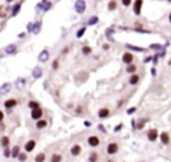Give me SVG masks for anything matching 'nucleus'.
<instances>
[{
    "instance_id": "f257e3e1",
    "label": "nucleus",
    "mask_w": 171,
    "mask_h": 162,
    "mask_svg": "<svg viewBox=\"0 0 171 162\" xmlns=\"http://www.w3.org/2000/svg\"><path fill=\"white\" fill-rule=\"evenodd\" d=\"M75 11H77V14H84L86 12V0H77L75 2Z\"/></svg>"
},
{
    "instance_id": "f03ea898",
    "label": "nucleus",
    "mask_w": 171,
    "mask_h": 162,
    "mask_svg": "<svg viewBox=\"0 0 171 162\" xmlns=\"http://www.w3.org/2000/svg\"><path fill=\"white\" fill-rule=\"evenodd\" d=\"M117 152H119V144L117 143H108V146H107V153L116 155Z\"/></svg>"
},
{
    "instance_id": "7ed1b4c3",
    "label": "nucleus",
    "mask_w": 171,
    "mask_h": 162,
    "mask_svg": "<svg viewBox=\"0 0 171 162\" xmlns=\"http://www.w3.org/2000/svg\"><path fill=\"white\" fill-rule=\"evenodd\" d=\"M42 116H44V111H42L41 107H36V108L32 110V119H33V120H39Z\"/></svg>"
},
{
    "instance_id": "20e7f679",
    "label": "nucleus",
    "mask_w": 171,
    "mask_h": 162,
    "mask_svg": "<svg viewBox=\"0 0 171 162\" xmlns=\"http://www.w3.org/2000/svg\"><path fill=\"white\" fill-rule=\"evenodd\" d=\"M87 144L90 146V147H98V146L101 144V140H99L96 135H92V137L87 138Z\"/></svg>"
},
{
    "instance_id": "39448f33",
    "label": "nucleus",
    "mask_w": 171,
    "mask_h": 162,
    "mask_svg": "<svg viewBox=\"0 0 171 162\" xmlns=\"http://www.w3.org/2000/svg\"><path fill=\"white\" fill-rule=\"evenodd\" d=\"M122 60L125 65H129V63H134V54L132 53H123L122 56Z\"/></svg>"
},
{
    "instance_id": "423d86ee",
    "label": "nucleus",
    "mask_w": 171,
    "mask_h": 162,
    "mask_svg": "<svg viewBox=\"0 0 171 162\" xmlns=\"http://www.w3.org/2000/svg\"><path fill=\"white\" fill-rule=\"evenodd\" d=\"M158 137H159V132H158V129H150L149 132H147V138H149V141H156L158 140Z\"/></svg>"
},
{
    "instance_id": "0eeeda50",
    "label": "nucleus",
    "mask_w": 171,
    "mask_h": 162,
    "mask_svg": "<svg viewBox=\"0 0 171 162\" xmlns=\"http://www.w3.org/2000/svg\"><path fill=\"white\" fill-rule=\"evenodd\" d=\"M141 8H143V0H135L134 2V14L135 15H141Z\"/></svg>"
},
{
    "instance_id": "6e6552de",
    "label": "nucleus",
    "mask_w": 171,
    "mask_h": 162,
    "mask_svg": "<svg viewBox=\"0 0 171 162\" xmlns=\"http://www.w3.org/2000/svg\"><path fill=\"white\" fill-rule=\"evenodd\" d=\"M110 108H107V107H104L101 110L98 111V116H99V119H107V117H110Z\"/></svg>"
},
{
    "instance_id": "1a4fd4ad",
    "label": "nucleus",
    "mask_w": 171,
    "mask_h": 162,
    "mask_svg": "<svg viewBox=\"0 0 171 162\" xmlns=\"http://www.w3.org/2000/svg\"><path fill=\"white\" fill-rule=\"evenodd\" d=\"M35 147H36V141H35V140H29V141L26 143V146H24V150L29 153V152L35 150Z\"/></svg>"
},
{
    "instance_id": "9d476101",
    "label": "nucleus",
    "mask_w": 171,
    "mask_h": 162,
    "mask_svg": "<svg viewBox=\"0 0 171 162\" xmlns=\"http://www.w3.org/2000/svg\"><path fill=\"white\" fill-rule=\"evenodd\" d=\"M50 59V53H48V50H44V51H41V54L38 56V60L39 62H47V60Z\"/></svg>"
},
{
    "instance_id": "9b49d317",
    "label": "nucleus",
    "mask_w": 171,
    "mask_h": 162,
    "mask_svg": "<svg viewBox=\"0 0 171 162\" xmlns=\"http://www.w3.org/2000/svg\"><path fill=\"white\" fill-rule=\"evenodd\" d=\"M11 87H12L11 83H3V84L0 86V95H6L11 90Z\"/></svg>"
},
{
    "instance_id": "f8f14e48",
    "label": "nucleus",
    "mask_w": 171,
    "mask_h": 162,
    "mask_svg": "<svg viewBox=\"0 0 171 162\" xmlns=\"http://www.w3.org/2000/svg\"><path fill=\"white\" fill-rule=\"evenodd\" d=\"M138 83H140V75H137L135 72L131 75V78H129V84L131 86H137Z\"/></svg>"
},
{
    "instance_id": "ddd939ff",
    "label": "nucleus",
    "mask_w": 171,
    "mask_h": 162,
    "mask_svg": "<svg viewBox=\"0 0 171 162\" xmlns=\"http://www.w3.org/2000/svg\"><path fill=\"white\" fill-rule=\"evenodd\" d=\"M161 143H162L164 146H167L170 143V134H168V132H162V134H161Z\"/></svg>"
},
{
    "instance_id": "4468645a",
    "label": "nucleus",
    "mask_w": 171,
    "mask_h": 162,
    "mask_svg": "<svg viewBox=\"0 0 171 162\" xmlns=\"http://www.w3.org/2000/svg\"><path fill=\"white\" fill-rule=\"evenodd\" d=\"M80 153H81V146L80 144L72 146V149H71V155H72V156H78Z\"/></svg>"
},
{
    "instance_id": "2eb2a0df",
    "label": "nucleus",
    "mask_w": 171,
    "mask_h": 162,
    "mask_svg": "<svg viewBox=\"0 0 171 162\" xmlns=\"http://www.w3.org/2000/svg\"><path fill=\"white\" fill-rule=\"evenodd\" d=\"M41 27H42V21H36V24L32 27V33L38 35L39 32H41Z\"/></svg>"
},
{
    "instance_id": "dca6fc26",
    "label": "nucleus",
    "mask_w": 171,
    "mask_h": 162,
    "mask_svg": "<svg viewBox=\"0 0 171 162\" xmlns=\"http://www.w3.org/2000/svg\"><path fill=\"white\" fill-rule=\"evenodd\" d=\"M47 125H48V123H47V120L42 119V117H41L39 120H36V128H38V129H44V128H47Z\"/></svg>"
},
{
    "instance_id": "f3484780",
    "label": "nucleus",
    "mask_w": 171,
    "mask_h": 162,
    "mask_svg": "<svg viewBox=\"0 0 171 162\" xmlns=\"http://www.w3.org/2000/svg\"><path fill=\"white\" fill-rule=\"evenodd\" d=\"M15 105H17V101H15V99H8V101L5 102V107L8 108V111H11Z\"/></svg>"
},
{
    "instance_id": "a211bd4d",
    "label": "nucleus",
    "mask_w": 171,
    "mask_h": 162,
    "mask_svg": "<svg viewBox=\"0 0 171 162\" xmlns=\"http://www.w3.org/2000/svg\"><path fill=\"white\" fill-rule=\"evenodd\" d=\"M5 53H6V54H15V53H17V45H14V44H12V45H8Z\"/></svg>"
},
{
    "instance_id": "6ab92c4d",
    "label": "nucleus",
    "mask_w": 171,
    "mask_h": 162,
    "mask_svg": "<svg viewBox=\"0 0 171 162\" xmlns=\"http://www.w3.org/2000/svg\"><path fill=\"white\" fill-rule=\"evenodd\" d=\"M32 75H33V78H41V77H42V69H41V68H35L33 72H32Z\"/></svg>"
},
{
    "instance_id": "aec40b11",
    "label": "nucleus",
    "mask_w": 171,
    "mask_h": 162,
    "mask_svg": "<svg viewBox=\"0 0 171 162\" xmlns=\"http://www.w3.org/2000/svg\"><path fill=\"white\" fill-rule=\"evenodd\" d=\"M18 155H20V147H18V146L12 147V150H11V156H12V158H17Z\"/></svg>"
},
{
    "instance_id": "412c9836",
    "label": "nucleus",
    "mask_w": 171,
    "mask_h": 162,
    "mask_svg": "<svg viewBox=\"0 0 171 162\" xmlns=\"http://www.w3.org/2000/svg\"><path fill=\"white\" fill-rule=\"evenodd\" d=\"M135 71H137V66H135L134 63H129L128 68H126V72H129V74H134Z\"/></svg>"
},
{
    "instance_id": "4be33fe9",
    "label": "nucleus",
    "mask_w": 171,
    "mask_h": 162,
    "mask_svg": "<svg viewBox=\"0 0 171 162\" xmlns=\"http://www.w3.org/2000/svg\"><path fill=\"white\" fill-rule=\"evenodd\" d=\"M117 9V2L116 0H111L110 3H108V11H116Z\"/></svg>"
},
{
    "instance_id": "5701e85b",
    "label": "nucleus",
    "mask_w": 171,
    "mask_h": 162,
    "mask_svg": "<svg viewBox=\"0 0 171 162\" xmlns=\"http://www.w3.org/2000/svg\"><path fill=\"white\" fill-rule=\"evenodd\" d=\"M20 9H21V3H18V5H15L14 8H12V17H15L18 12H20Z\"/></svg>"
},
{
    "instance_id": "b1692460",
    "label": "nucleus",
    "mask_w": 171,
    "mask_h": 162,
    "mask_svg": "<svg viewBox=\"0 0 171 162\" xmlns=\"http://www.w3.org/2000/svg\"><path fill=\"white\" fill-rule=\"evenodd\" d=\"M83 54H84V56H89V54H92V48H90L89 45H84V47H83Z\"/></svg>"
},
{
    "instance_id": "393cba45",
    "label": "nucleus",
    "mask_w": 171,
    "mask_h": 162,
    "mask_svg": "<svg viewBox=\"0 0 171 162\" xmlns=\"http://www.w3.org/2000/svg\"><path fill=\"white\" fill-rule=\"evenodd\" d=\"M98 23V17H92L89 18V21H87V26H95Z\"/></svg>"
},
{
    "instance_id": "a878e982",
    "label": "nucleus",
    "mask_w": 171,
    "mask_h": 162,
    "mask_svg": "<svg viewBox=\"0 0 171 162\" xmlns=\"http://www.w3.org/2000/svg\"><path fill=\"white\" fill-rule=\"evenodd\" d=\"M0 144L3 146V147H8V146H9V138H8V137H3V138L0 140Z\"/></svg>"
},
{
    "instance_id": "bb28decb",
    "label": "nucleus",
    "mask_w": 171,
    "mask_h": 162,
    "mask_svg": "<svg viewBox=\"0 0 171 162\" xmlns=\"http://www.w3.org/2000/svg\"><path fill=\"white\" fill-rule=\"evenodd\" d=\"M84 33H86V27H81V29L77 32V38H78V39H80V38H83Z\"/></svg>"
},
{
    "instance_id": "cd10ccee",
    "label": "nucleus",
    "mask_w": 171,
    "mask_h": 162,
    "mask_svg": "<svg viewBox=\"0 0 171 162\" xmlns=\"http://www.w3.org/2000/svg\"><path fill=\"white\" fill-rule=\"evenodd\" d=\"M36 107H39V104L36 102V101H30V102H29V108H30V110H33Z\"/></svg>"
},
{
    "instance_id": "c85d7f7f",
    "label": "nucleus",
    "mask_w": 171,
    "mask_h": 162,
    "mask_svg": "<svg viewBox=\"0 0 171 162\" xmlns=\"http://www.w3.org/2000/svg\"><path fill=\"white\" fill-rule=\"evenodd\" d=\"M51 161H53V162L62 161V156H60V155H53V156H51Z\"/></svg>"
},
{
    "instance_id": "c756f323",
    "label": "nucleus",
    "mask_w": 171,
    "mask_h": 162,
    "mask_svg": "<svg viewBox=\"0 0 171 162\" xmlns=\"http://www.w3.org/2000/svg\"><path fill=\"white\" fill-rule=\"evenodd\" d=\"M128 48L129 50H134V51H135V50H137V51H144V48H140V47H132V45H128Z\"/></svg>"
},
{
    "instance_id": "7c9ffc66",
    "label": "nucleus",
    "mask_w": 171,
    "mask_h": 162,
    "mask_svg": "<svg viewBox=\"0 0 171 162\" xmlns=\"http://www.w3.org/2000/svg\"><path fill=\"white\" fill-rule=\"evenodd\" d=\"M120 2H122V5H123V6H125V8H128L129 5H131V3H132V0H120Z\"/></svg>"
},
{
    "instance_id": "2f4dec72",
    "label": "nucleus",
    "mask_w": 171,
    "mask_h": 162,
    "mask_svg": "<svg viewBox=\"0 0 171 162\" xmlns=\"http://www.w3.org/2000/svg\"><path fill=\"white\" fill-rule=\"evenodd\" d=\"M44 159H45V155H44V153H39L38 156H36V161H38V162H42Z\"/></svg>"
},
{
    "instance_id": "473e14b6",
    "label": "nucleus",
    "mask_w": 171,
    "mask_h": 162,
    "mask_svg": "<svg viewBox=\"0 0 171 162\" xmlns=\"http://www.w3.org/2000/svg\"><path fill=\"white\" fill-rule=\"evenodd\" d=\"M17 158H18V161H26V159H27V156L24 153H20Z\"/></svg>"
},
{
    "instance_id": "72a5a7b5",
    "label": "nucleus",
    "mask_w": 171,
    "mask_h": 162,
    "mask_svg": "<svg viewBox=\"0 0 171 162\" xmlns=\"http://www.w3.org/2000/svg\"><path fill=\"white\" fill-rule=\"evenodd\" d=\"M26 86V80L23 78V80H18V87H24Z\"/></svg>"
},
{
    "instance_id": "f704fd0d",
    "label": "nucleus",
    "mask_w": 171,
    "mask_h": 162,
    "mask_svg": "<svg viewBox=\"0 0 171 162\" xmlns=\"http://www.w3.org/2000/svg\"><path fill=\"white\" fill-rule=\"evenodd\" d=\"M89 161H98V153H92V156L89 158Z\"/></svg>"
},
{
    "instance_id": "c9c22d12",
    "label": "nucleus",
    "mask_w": 171,
    "mask_h": 162,
    "mask_svg": "<svg viewBox=\"0 0 171 162\" xmlns=\"http://www.w3.org/2000/svg\"><path fill=\"white\" fill-rule=\"evenodd\" d=\"M3 155H5V158H9V156H11V150H9L8 147H5V153Z\"/></svg>"
},
{
    "instance_id": "e433bc0d",
    "label": "nucleus",
    "mask_w": 171,
    "mask_h": 162,
    "mask_svg": "<svg viewBox=\"0 0 171 162\" xmlns=\"http://www.w3.org/2000/svg\"><path fill=\"white\" fill-rule=\"evenodd\" d=\"M146 120H147V119H144V120H141V122H140V123H138V125H137V128H138V129H141V128H143V126H144Z\"/></svg>"
},
{
    "instance_id": "4c0bfd02",
    "label": "nucleus",
    "mask_w": 171,
    "mask_h": 162,
    "mask_svg": "<svg viewBox=\"0 0 171 162\" xmlns=\"http://www.w3.org/2000/svg\"><path fill=\"white\" fill-rule=\"evenodd\" d=\"M59 68V60H54L53 62V69H57Z\"/></svg>"
},
{
    "instance_id": "58836bf2",
    "label": "nucleus",
    "mask_w": 171,
    "mask_h": 162,
    "mask_svg": "<svg viewBox=\"0 0 171 162\" xmlns=\"http://www.w3.org/2000/svg\"><path fill=\"white\" fill-rule=\"evenodd\" d=\"M135 111H137V108H135V107H132V108H129V110H128V114H134Z\"/></svg>"
},
{
    "instance_id": "ea45409f",
    "label": "nucleus",
    "mask_w": 171,
    "mask_h": 162,
    "mask_svg": "<svg viewBox=\"0 0 171 162\" xmlns=\"http://www.w3.org/2000/svg\"><path fill=\"white\" fill-rule=\"evenodd\" d=\"M123 128V125H122V123H120V125H117V126H116V128H114V132H119L120 129Z\"/></svg>"
},
{
    "instance_id": "a19ab883",
    "label": "nucleus",
    "mask_w": 171,
    "mask_h": 162,
    "mask_svg": "<svg viewBox=\"0 0 171 162\" xmlns=\"http://www.w3.org/2000/svg\"><path fill=\"white\" fill-rule=\"evenodd\" d=\"M3 119H5V113H3V111H0V123L3 122Z\"/></svg>"
},
{
    "instance_id": "79ce46f5",
    "label": "nucleus",
    "mask_w": 171,
    "mask_h": 162,
    "mask_svg": "<svg viewBox=\"0 0 171 162\" xmlns=\"http://www.w3.org/2000/svg\"><path fill=\"white\" fill-rule=\"evenodd\" d=\"M152 59H153V57H150V56H149V57H146V59H144V63H149V62H152Z\"/></svg>"
},
{
    "instance_id": "37998d69",
    "label": "nucleus",
    "mask_w": 171,
    "mask_h": 162,
    "mask_svg": "<svg viewBox=\"0 0 171 162\" xmlns=\"http://www.w3.org/2000/svg\"><path fill=\"white\" fill-rule=\"evenodd\" d=\"M98 128H99V131H101V132H105V128H104L102 125H99V126H98Z\"/></svg>"
},
{
    "instance_id": "c03bdc74",
    "label": "nucleus",
    "mask_w": 171,
    "mask_h": 162,
    "mask_svg": "<svg viewBox=\"0 0 171 162\" xmlns=\"http://www.w3.org/2000/svg\"><path fill=\"white\" fill-rule=\"evenodd\" d=\"M24 36H26V33H24V32H23V33H20V35H18V38H20V39H23Z\"/></svg>"
},
{
    "instance_id": "a18cd8bd",
    "label": "nucleus",
    "mask_w": 171,
    "mask_h": 162,
    "mask_svg": "<svg viewBox=\"0 0 171 162\" xmlns=\"http://www.w3.org/2000/svg\"><path fill=\"white\" fill-rule=\"evenodd\" d=\"M90 125H92L90 122H87V120H86V122H84V126H89V128H90Z\"/></svg>"
},
{
    "instance_id": "49530a36",
    "label": "nucleus",
    "mask_w": 171,
    "mask_h": 162,
    "mask_svg": "<svg viewBox=\"0 0 171 162\" xmlns=\"http://www.w3.org/2000/svg\"><path fill=\"white\" fill-rule=\"evenodd\" d=\"M168 20H170V23H171V12H170V17H168Z\"/></svg>"
},
{
    "instance_id": "de8ad7c7",
    "label": "nucleus",
    "mask_w": 171,
    "mask_h": 162,
    "mask_svg": "<svg viewBox=\"0 0 171 162\" xmlns=\"http://www.w3.org/2000/svg\"><path fill=\"white\" fill-rule=\"evenodd\" d=\"M168 65H171V59H170V60H168Z\"/></svg>"
},
{
    "instance_id": "09e8293b",
    "label": "nucleus",
    "mask_w": 171,
    "mask_h": 162,
    "mask_svg": "<svg viewBox=\"0 0 171 162\" xmlns=\"http://www.w3.org/2000/svg\"><path fill=\"white\" fill-rule=\"evenodd\" d=\"M6 2H8V3H11V2H12V0H6Z\"/></svg>"
},
{
    "instance_id": "8fccbe9b",
    "label": "nucleus",
    "mask_w": 171,
    "mask_h": 162,
    "mask_svg": "<svg viewBox=\"0 0 171 162\" xmlns=\"http://www.w3.org/2000/svg\"><path fill=\"white\" fill-rule=\"evenodd\" d=\"M42 2H47V0H42Z\"/></svg>"
},
{
    "instance_id": "3c124183",
    "label": "nucleus",
    "mask_w": 171,
    "mask_h": 162,
    "mask_svg": "<svg viewBox=\"0 0 171 162\" xmlns=\"http://www.w3.org/2000/svg\"><path fill=\"white\" fill-rule=\"evenodd\" d=\"M168 2H171V0H168Z\"/></svg>"
}]
</instances>
